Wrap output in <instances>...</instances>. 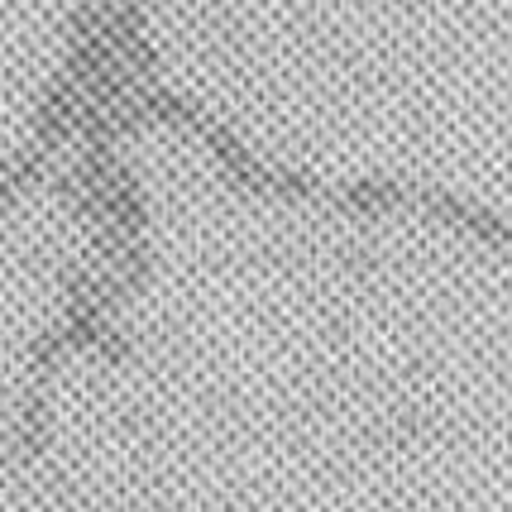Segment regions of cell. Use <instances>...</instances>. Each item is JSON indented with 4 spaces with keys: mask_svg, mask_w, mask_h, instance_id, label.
I'll return each instance as SVG.
<instances>
[{
    "mask_svg": "<svg viewBox=\"0 0 512 512\" xmlns=\"http://www.w3.org/2000/svg\"><path fill=\"white\" fill-rule=\"evenodd\" d=\"M48 158H53V154H48L44 144H29V149H24V154L15 158V163H10L5 173H0V211H5L10 201L20 197L29 182L44 178V173H48Z\"/></svg>",
    "mask_w": 512,
    "mask_h": 512,
    "instance_id": "5b68a950",
    "label": "cell"
},
{
    "mask_svg": "<svg viewBox=\"0 0 512 512\" xmlns=\"http://www.w3.org/2000/svg\"><path fill=\"white\" fill-rule=\"evenodd\" d=\"M331 201L345 206V211H359V216H379V211L407 206V201H412V187H402V182H393V178H364V182L335 187Z\"/></svg>",
    "mask_w": 512,
    "mask_h": 512,
    "instance_id": "3957f363",
    "label": "cell"
},
{
    "mask_svg": "<svg viewBox=\"0 0 512 512\" xmlns=\"http://www.w3.org/2000/svg\"><path fill=\"white\" fill-rule=\"evenodd\" d=\"M197 134L211 144V154L221 158V168L230 173V182H235V187H245V192H273V173H278V168H273V163H259V158L249 154L245 144L225 130V125H216V120L206 115Z\"/></svg>",
    "mask_w": 512,
    "mask_h": 512,
    "instance_id": "7a4b0ae2",
    "label": "cell"
},
{
    "mask_svg": "<svg viewBox=\"0 0 512 512\" xmlns=\"http://www.w3.org/2000/svg\"><path fill=\"white\" fill-rule=\"evenodd\" d=\"M96 355L101 359H115V364H120V359H130V340H125V331H106V340H101V345H96Z\"/></svg>",
    "mask_w": 512,
    "mask_h": 512,
    "instance_id": "ba28073f",
    "label": "cell"
},
{
    "mask_svg": "<svg viewBox=\"0 0 512 512\" xmlns=\"http://www.w3.org/2000/svg\"><path fill=\"white\" fill-rule=\"evenodd\" d=\"M273 197H321V182L312 173H297V168H278L273 173Z\"/></svg>",
    "mask_w": 512,
    "mask_h": 512,
    "instance_id": "52a82bcc",
    "label": "cell"
},
{
    "mask_svg": "<svg viewBox=\"0 0 512 512\" xmlns=\"http://www.w3.org/2000/svg\"><path fill=\"white\" fill-rule=\"evenodd\" d=\"M412 206H422L426 216L455 225V230H469L474 240L484 245H512V221H503L489 206H474V201L455 197V192H441V187H412Z\"/></svg>",
    "mask_w": 512,
    "mask_h": 512,
    "instance_id": "6da1fadb",
    "label": "cell"
},
{
    "mask_svg": "<svg viewBox=\"0 0 512 512\" xmlns=\"http://www.w3.org/2000/svg\"><path fill=\"white\" fill-rule=\"evenodd\" d=\"M63 326H53V331L34 335V345H29V369L39 374V379H48L53 369H58V355H63Z\"/></svg>",
    "mask_w": 512,
    "mask_h": 512,
    "instance_id": "8992f818",
    "label": "cell"
},
{
    "mask_svg": "<svg viewBox=\"0 0 512 512\" xmlns=\"http://www.w3.org/2000/svg\"><path fill=\"white\" fill-rule=\"evenodd\" d=\"M44 388L48 383H29L24 407H20V436H15V446H20L24 460L44 455V446H48V398H44Z\"/></svg>",
    "mask_w": 512,
    "mask_h": 512,
    "instance_id": "277c9868",
    "label": "cell"
}]
</instances>
